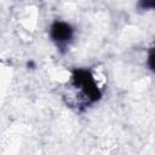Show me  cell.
I'll return each mask as SVG.
<instances>
[{
  "label": "cell",
  "mask_w": 155,
  "mask_h": 155,
  "mask_svg": "<svg viewBox=\"0 0 155 155\" xmlns=\"http://www.w3.org/2000/svg\"><path fill=\"white\" fill-rule=\"evenodd\" d=\"M154 58H155V54H154V47H150L149 52H148V57H147V65L148 68L154 71Z\"/></svg>",
  "instance_id": "277c9868"
},
{
  "label": "cell",
  "mask_w": 155,
  "mask_h": 155,
  "mask_svg": "<svg viewBox=\"0 0 155 155\" xmlns=\"http://www.w3.org/2000/svg\"><path fill=\"white\" fill-rule=\"evenodd\" d=\"M138 8L142 11H151L155 8V0H138Z\"/></svg>",
  "instance_id": "3957f363"
},
{
  "label": "cell",
  "mask_w": 155,
  "mask_h": 155,
  "mask_svg": "<svg viewBox=\"0 0 155 155\" xmlns=\"http://www.w3.org/2000/svg\"><path fill=\"white\" fill-rule=\"evenodd\" d=\"M48 35L52 42L57 46V48L62 53H64L75 38V30L70 23L56 19L50 24Z\"/></svg>",
  "instance_id": "7a4b0ae2"
},
{
  "label": "cell",
  "mask_w": 155,
  "mask_h": 155,
  "mask_svg": "<svg viewBox=\"0 0 155 155\" xmlns=\"http://www.w3.org/2000/svg\"><path fill=\"white\" fill-rule=\"evenodd\" d=\"M27 65H28V68L30 67V69H34V68H35V63H34L33 61H30V62H28V63H27Z\"/></svg>",
  "instance_id": "5b68a950"
},
{
  "label": "cell",
  "mask_w": 155,
  "mask_h": 155,
  "mask_svg": "<svg viewBox=\"0 0 155 155\" xmlns=\"http://www.w3.org/2000/svg\"><path fill=\"white\" fill-rule=\"evenodd\" d=\"M69 85L76 92L75 107L78 109H86L103 97V91L99 87L94 74L88 68H75L71 70Z\"/></svg>",
  "instance_id": "6da1fadb"
}]
</instances>
